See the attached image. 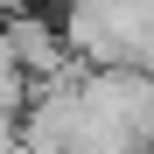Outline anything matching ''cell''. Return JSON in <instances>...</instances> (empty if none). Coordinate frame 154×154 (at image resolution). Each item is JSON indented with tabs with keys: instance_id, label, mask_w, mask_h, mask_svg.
Masks as SVG:
<instances>
[{
	"instance_id": "cell-1",
	"label": "cell",
	"mask_w": 154,
	"mask_h": 154,
	"mask_svg": "<svg viewBox=\"0 0 154 154\" xmlns=\"http://www.w3.org/2000/svg\"><path fill=\"white\" fill-rule=\"evenodd\" d=\"M7 7H35V0H7Z\"/></svg>"
}]
</instances>
